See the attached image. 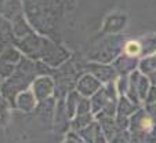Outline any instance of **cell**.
<instances>
[{"label": "cell", "instance_id": "cell-1", "mask_svg": "<svg viewBox=\"0 0 156 143\" xmlns=\"http://www.w3.org/2000/svg\"><path fill=\"white\" fill-rule=\"evenodd\" d=\"M124 51H126L127 56H133V58H136L137 55H140L142 51L141 48V44L137 43V41H129L124 47Z\"/></svg>", "mask_w": 156, "mask_h": 143}, {"label": "cell", "instance_id": "cell-2", "mask_svg": "<svg viewBox=\"0 0 156 143\" xmlns=\"http://www.w3.org/2000/svg\"><path fill=\"white\" fill-rule=\"evenodd\" d=\"M151 80H152V83L156 85V72H152V76H151Z\"/></svg>", "mask_w": 156, "mask_h": 143}]
</instances>
